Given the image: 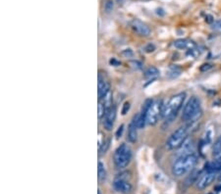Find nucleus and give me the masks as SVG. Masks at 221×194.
<instances>
[{"label": "nucleus", "instance_id": "nucleus-22", "mask_svg": "<svg viewBox=\"0 0 221 194\" xmlns=\"http://www.w3.org/2000/svg\"><path fill=\"white\" fill-rule=\"evenodd\" d=\"M105 112H106L105 107H104L103 104L99 101V103H98V118L102 119L104 117V115H105Z\"/></svg>", "mask_w": 221, "mask_h": 194}, {"label": "nucleus", "instance_id": "nucleus-18", "mask_svg": "<svg viewBox=\"0 0 221 194\" xmlns=\"http://www.w3.org/2000/svg\"><path fill=\"white\" fill-rule=\"evenodd\" d=\"M97 175H98L99 181H104L107 178V172L105 170V167L101 162H98V166H97Z\"/></svg>", "mask_w": 221, "mask_h": 194}, {"label": "nucleus", "instance_id": "nucleus-16", "mask_svg": "<svg viewBox=\"0 0 221 194\" xmlns=\"http://www.w3.org/2000/svg\"><path fill=\"white\" fill-rule=\"evenodd\" d=\"M99 101L103 104V106L105 107V109L107 110V109H109V108L113 105V104H112V101H113V94H112V91H111V89L109 91H108L105 95H104L102 98H101Z\"/></svg>", "mask_w": 221, "mask_h": 194}, {"label": "nucleus", "instance_id": "nucleus-27", "mask_svg": "<svg viewBox=\"0 0 221 194\" xmlns=\"http://www.w3.org/2000/svg\"><path fill=\"white\" fill-rule=\"evenodd\" d=\"M204 142H205V144H208V143L211 142V134H210V131H208V132H206V134H205Z\"/></svg>", "mask_w": 221, "mask_h": 194}, {"label": "nucleus", "instance_id": "nucleus-10", "mask_svg": "<svg viewBox=\"0 0 221 194\" xmlns=\"http://www.w3.org/2000/svg\"><path fill=\"white\" fill-rule=\"evenodd\" d=\"M216 178V172H205L204 174L198 178L197 181V187L198 189H204L207 186H209L211 183L215 181Z\"/></svg>", "mask_w": 221, "mask_h": 194}, {"label": "nucleus", "instance_id": "nucleus-24", "mask_svg": "<svg viewBox=\"0 0 221 194\" xmlns=\"http://www.w3.org/2000/svg\"><path fill=\"white\" fill-rule=\"evenodd\" d=\"M123 131H124V125H121L120 127L118 128L117 131H116V137L120 138L122 136V134H123Z\"/></svg>", "mask_w": 221, "mask_h": 194}, {"label": "nucleus", "instance_id": "nucleus-28", "mask_svg": "<svg viewBox=\"0 0 221 194\" xmlns=\"http://www.w3.org/2000/svg\"><path fill=\"white\" fill-rule=\"evenodd\" d=\"M97 194H101V190H100V188H98V190H97Z\"/></svg>", "mask_w": 221, "mask_h": 194}, {"label": "nucleus", "instance_id": "nucleus-26", "mask_svg": "<svg viewBox=\"0 0 221 194\" xmlns=\"http://www.w3.org/2000/svg\"><path fill=\"white\" fill-rule=\"evenodd\" d=\"M104 8H105V10L107 11V12H109V11H111L112 8H113V2H112L111 0H108V1L105 3V6H104Z\"/></svg>", "mask_w": 221, "mask_h": 194}, {"label": "nucleus", "instance_id": "nucleus-15", "mask_svg": "<svg viewBox=\"0 0 221 194\" xmlns=\"http://www.w3.org/2000/svg\"><path fill=\"white\" fill-rule=\"evenodd\" d=\"M159 75H160V72H159V70L155 67L147 68L146 72H144V78H146L147 80L154 81L155 78H157L159 77Z\"/></svg>", "mask_w": 221, "mask_h": 194}, {"label": "nucleus", "instance_id": "nucleus-29", "mask_svg": "<svg viewBox=\"0 0 221 194\" xmlns=\"http://www.w3.org/2000/svg\"><path fill=\"white\" fill-rule=\"evenodd\" d=\"M220 179H221V175H220Z\"/></svg>", "mask_w": 221, "mask_h": 194}, {"label": "nucleus", "instance_id": "nucleus-5", "mask_svg": "<svg viewBox=\"0 0 221 194\" xmlns=\"http://www.w3.org/2000/svg\"><path fill=\"white\" fill-rule=\"evenodd\" d=\"M132 160V150L131 147L126 143H122L117 147L113 155L114 166L117 170H124L129 166Z\"/></svg>", "mask_w": 221, "mask_h": 194}, {"label": "nucleus", "instance_id": "nucleus-4", "mask_svg": "<svg viewBox=\"0 0 221 194\" xmlns=\"http://www.w3.org/2000/svg\"><path fill=\"white\" fill-rule=\"evenodd\" d=\"M191 125L192 124H188L187 125L180 127L175 131H173V134L169 136L167 141H166V148L168 150H175L180 148L186 142L190 132Z\"/></svg>", "mask_w": 221, "mask_h": 194}, {"label": "nucleus", "instance_id": "nucleus-9", "mask_svg": "<svg viewBox=\"0 0 221 194\" xmlns=\"http://www.w3.org/2000/svg\"><path fill=\"white\" fill-rule=\"evenodd\" d=\"M131 28H133L134 31L137 32L141 37H150L151 34L150 28L144 23H143L142 21L138 19H134L131 22Z\"/></svg>", "mask_w": 221, "mask_h": 194}, {"label": "nucleus", "instance_id": "nucleus-20", "mask_svg": "<svg viewBox=\"0 0 221 194\" xmlns=\"http://www.w3.org/2000/svg\"><path fill=\"white\" fill-rule=\"evenodd\" d=\"M211 28L212 31L216 32H220L221 34V20H216L211 24Z\"/></svg>", "mask_w": 221, "mask_h": 194}, {"label": "nucleus", "instance_id": "nucleus-2", "mask_svg": "<svg viewBox=\"0 0 221 194\" xmlns=\"http://www.w3.org/2000/svg\"><path fill=\"white\" fill-rule=\"evenodd\" d=\"M185 98H186V92H179L172 96L169 99L167 104H165L163 108V113H162V118L166 122H172L177 117V115L183 107Z\"/></svg>", "mask_w": 221, "mask_h": 194}, {"label": "nucleus", "instance_id": "nucleus-7", "mask_svg": "<svg viewBox=\"0 0 221 194\" xmlns=\"http://www.w3.org/2000/svg\"><path fill=\"white\" fill-rule=\"evenodd\" d=\"M113 188H114L115 191H117L119 193L128 194L132 191L133 186L128 179L115 178L114 181H113Z\"/></svg>", "mask_w": 221, "mask_h": 194}, {"label": "nucleus", "instance_id": "nucleus-6", "mask_svg": "<svg viewBox=\"0 0 221 194\" xmlns=\"http://www.w3.org/2000/svg\"><path fill=\"white\" fill-rule=\"evenodd\" d=\"M163 108L164 104L163 101L160 99L153 100L150 106L148 107V109L146 113L147 117V124L150 125H155L157 124L159 118L162 117V113H163Z\"/></svg>", "mask_w": 221, "mask_h": 194}, {"label": "nucleus", "instance_id": "nucleus-12", "mask_svg": "<svg viewBox=\"0 0 221 194\" xmlns=\"http://www.w3.org/2000/svg\"><path fill=\"white\" fill-rule=\"evenodd\" d=\"M174 47L180 50H184V49H195V43L194 41L190 40V39L187 38H180L177 39V40L174 41L173 43Z\"/></svg>", "mask_w": 221, "mask_h": 194}, {"label": "nucleus", "instance_id": "nucleus-17", "mask_svg": "<svg viewBox=\"0 0 221 194\" xmlns=\"http://www.w3.org/2000/svg\"><path fill=\"white\" fill-rule=\"evenodd\" d=\"M212 156L213 159H220L221 158V136L216 139V141L213 144L212 149Z\"/></svg>", "mask_w": 221, "mask_h": 194}, {"label": "nucleus", "instance_id": "nucleus-13", "mask_svg": "<svg viewBox=\"0 0 221 194\" xmlns=\"http://www.w3.org/2000/svg\"><path fill=\"white\" fill-rule=\"evenodd\" d=\"M138 127H137V123H136V119L135 117H133L131 123H130L129 127H128V140L131 143H135L137 141L138 138Z\"/></svg>", "mask_w": 221, "mask_h": 194}, {"label": "nucleus", "instance_id": "nucleus-1", "mask_svg": "<svg viewBox=\"0 0 221 194\" xmlns=\"http://www.w3.org/2000/svg\"><path fill=\"white\" fill-rule=\"evenodd\" d=\"M197 163L198 157L194 153L183 154L173 162L171 168L172 174L176 178H181L183 175H186L191 171L194 170Z\"/></svg>", "mask_w": 221, "mask_h": 194}, {"label": "nucleus", "instance_id": "nucleus-8", "mask_svg": "<svg viewBox=\"0 0 221 194\" xmlns=\"http://www.w3.org/2000/svg\"><path fill=\"white\" fill-rule=\"evenodd\" d=\"M116 116H117V110L114 105H112L109 109L106 110L105 115L103 117V127L105 128L106 131H111L113 128Z\"/></svg>", "mask_w": 221, "mask_h": 194}, {"label": "nucleus", "instance_id": "nucleus-19", "mask_svg": "<svg viewBox=\"0 0 221 194\" xmlns=\"http://www.w3.org/2000/svg\"><path fill=\"white\" fill-rule=\"evenodd\" d=\"M110 143H111V139H104L102 144H101L98 149H99V154L102 155V154H105L107 152V150L109 149L110 147Z\"/></svg>", "mask_w": 221, "mask_h": 194}, {"label": "nucleus", "instance_id": "nucleus-3", "mask_svg": "<svg viewBox=\"0 0 221 194\" xmlns=\"http://www.w3.org/2000/svg\"><path fill=\"white\" fill-rule=\"evenodd\" d=\"M201 114L200 99L197 96H192L185 105L181 118L182 121L188 124H194L195 122L198 121V119L201 117Z\"/></svg>", "mask_w": 221, "mask_h": 194}, {"label": "nucleus", "instance_id": "nucleus-11", "mask_svg": "<svg viewBox=\"0 0 221 194\" xmlns=\"http://www.w3.org/2000/svg\"><path fill=\"white\" fill-rule=\"evenodd\" d=\"M110 84L108 81L104 78V75H102L101 74L98 75V90H97V93H98V99L100 100L102 97L106 94V93L110 90Z\"/></svg>", "mask_w": 221, "mask_h": 194}, {"label": "nucleus", "instance_id": "nucleus-23", "mask_svg": "<svg viewBox=\"0 0 221 194\" xmlns=\"http://www.w3.org/2000/svg\"><path fill=\"white\" fill-rule=\"evenodd\" d=\"M210 69H212V65L206 63V64L201 65V68H200V71L201 72H207V71H209Z\"/></svg>", "mask_w": 221, "mask_h": 194}, {"label": "nucleus", "instance_id": "nucleus-25", "mask_svg": "<svg viewBox=\"0 0 221 194\" xmlns=\"http://www.w3.org/2000/svg\"><path fill=\"white\" fill-rule=\"evenodd\" d=\"M130 110V103L129 102H125L124 105L122 108V115H126L128 113V111Z\"/></svg>", "mask_w": 221, "mask_h": 194}, {"label": "nucleus", "instance_id": "nucleus-14", "mask_svg": "<svg viewBox=\"0 0 221 194\" xmlns=\"http://www.w3.org/2000/svg\"><path fill=\"white\" fill-rule=\"evenodd\" d=\"M205 171L217 172L221 171V158L220 159H213V161L209 162L205 165Z\"/></svg>", "mask_w": 221, "mask_h": 194}, {"label": "nucleus", "instance_id": "nucleus-21", "mask_svg": "<svg viewBox=\"0 0 221 194\" xmlns=\"http://www.w3.org/2000/svg\"><path fill=\"white\" fill-rule=\"evenodd\" d=\"M198 172H195L194 174H192L191 175V177H189V178L187 179V183L188 184H192V183L193 182H197V181H198Z\"/></svg>", "mask_w": 221, "mask_h": 194}]
</instances>
